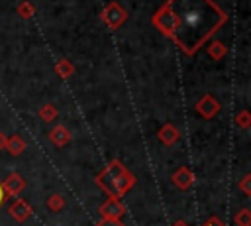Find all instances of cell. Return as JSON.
<instances>
[{
	"label": "cell",
	"instance_id": "20",
	"mask_svg": "<svg viewBox=\"0 0 251 226\" xmlns=\"http://www.w3.org/2000/svg\"><path fill=\"white\" fill-rule=\"evenodd\" d=\"M96 226H124L122 220H106V218H100Z\"/></svg>",
	"mask_w": 251,
	"mask_h": 226
},
{
	"label": "cell",
	"instance_id": "2",
	"mask_svg": "<svg viewBox=\"0 0 251 226\" xmlns=\"http://www.w3.org/2000/svg\"><path fill=\"white\" fill-rule=\"evenodd\" d=\"M96 185L110 197V198H122L126 197L133 185H135V175L120 161V159H112L96 177H94Z\"/></svg>",
	"mask_w": 251,
	"mask_h": 226
},
{
	"label": "cell",
	"instance_id": "15",
	"mask_svg": "<svg viewBox=\"0 0 251 226\" xmlns=\"http://www.w3.org/2000/svg\"><path fill=\"white\" fill-rule=\"evenodd\" d=\"M45 204H47V208H49L51 212H59V210H63V206H65V198H63V195L53 193L51 197H47Z\"/></svg>",
	"mask_w": 251,
	"mask_h": 226
},
{
	"label": "cell",
	"instance_id": "6",
	"mask_svg": "<svg viewBox=\"0 0 251 226\" xmlns=\"http://www.w3.org/2000/svg\"><path fill=\"white\" fill-rule=\"evenodd\" d=\"M8 214H10V218L16 220V222H25V220L33 214V208H31V204H29L27 200L16 198V200L8 206Z\"/></svg>",
	"mask_w": 251,
	"mask_h": 226
},
{
	"label": "cell",
	"instance_id": "13",
	"mask_svg": "<svg viewBox=\"0 0 251 226\" xmlns=\"http://www.w3.org/2000/svg\"><path fill=\"white\" fill-rule=\"evenodd\" d=\"M55 71H57V75L61 77V79H69L73 73H75V67H73V63L69 61V59H59L57 61V65H55Z\"/></svg>",
	"mask_w": 251,
	"mask_h": 226
},
{
	"label": "cell",
	"instance_id": "16",
	"mask_svg": "<svg viewBox=\"0 0 251 226\" xmlns=\"http://www.w3.org/2000/svg\"><path fill=\"white\" fill-rule=\"evenodd\" d=\"M235 226H251V210L249 208H241L235 216H233Z\"/></svg>",
	"mask_w": 251,
	"mask_h": 226
},
{
	"label": "cell",
	"instance_id": "4",
	"mask_svg": "<svg viewBox=\"0 0 251 226\" xmlns=\"http://www.w3.org/2000/svg\"><path fill=\"white\" fill-rule=\"evenodd\" d=\"M98 214L106 220H122L126 214V206L120 198H106L100 206H98Z\"/></svg>",
	"mask_w": 251,
	"mask_h": 226
},
{
	"label": "cell",
	"instance_id": "3",
	"mask_svg": "<svg viewBox=\"0 0 251 226\" xmlns=\"http://www.w3.org/2000/svg\"><path fill=\"white\" fill-rule=\"evenodd\" d=\"M100 18H102V22H104L110 29H118V28H122V26L126 24L127 12H126V8H124L120 2H110V4L102 10Z\"/></svg>",
	"mask_w": 251,
	"mask_h": 226
},
{
	"label": "cell",
	"instance_id": "11",
	"mask_svg": "<svg viewBox=\"0 0 251 226\" xmlns=\"http://www.w3.org/2000/svg\"><path fill=\"white\" fill-rule=\"evenodd\" d=\"M6 151H8L10 155H14V157L20 155V153H24V151H25V141H24V138L18 136V134L10 136L8 141H6Z\"/></svg>",
	"mask_w": 251,
	"mask_h": 226
},
{
	"label": "cell",
	"instance_id": "7",
	"mask_svg": "<svg viewBox=\"0 0 251 226\" xmlns=\"http://www.w3.org/2000/svg\"><path fill=\"white\" fill-rule=\"evenodd\" d=\"M171 183H173L176 189H180V191H188V189L194 185V173H192L186 165H182V167H178V169L171 175Z\"/></svg>",
	"mask_w": 251,
	"mask_h": 226
},
{
	"label": "cell",
	"instance_id": "22",
	"mask_svg": "<svg viewBox=\"0 0 251 226\" xmlns=\"http://www.w3.org/2000/svg\"><path fill=\"white\" fill-rule=\"evenodd\" d=\"M6 141H8V136L0 132V149H6Z\"/></svg>",
	"mask_w": 251,
	"mask_h": 226
},
{
	"label": "cell",
	"instance_id": "12",
	"mask_svg": "<svg viewBox=\"0 0 251 226\" xmlns=\"http://www.w3.org/2000/svg\"><path fill=\"white\" fill-rule=\"evenodd\" d=\"M206 51H208V57H212L214 61H220V59H224L227 55V47L222 41H218V39L210 41L208 47H206Z\"/></svg>",
	"mask_w": 251,
	"mask_h": 226
},
{
	"label": "cell",
	"instance_id": "24",
	"mask_svg": "<svg viewBox=\"0 0 251 226\" xmlns=\"http://www.w3.org/2000/svg\"><path fill=\"white\" fill-rule=\"evenodd\" d=\"M173 226H188V224H186V222H184V220H176V222H175V224H173Z\"/></svg>",
	"mask_w": 251,
	"mask_h": 226
},
{
	"label": "cell",
	"instance_id": "19",
	"mask_svg": "<svg viewBox=\"0 0 251 226\" xmlns=\"http://www.w3.org/2000/svg\"><path fill=\"white\" fill-rule=\"evenodd\" d=\"M239 189L243 191V195H245V197H249V195H251V175H249V173L239 181Z\"/></svg>",
	"mask_w": 251,
	"mask_h": 226
},
{
	"label": "cell",
	"instance_id": "17",
	"mask_svg": "<svg viewBox=\"0 0 251 226\" xmlns=\"http://www.w3.org/2000/svg\"><path fill=\"white\" fill-rule=\"evenodd\" d=\"M235 124H237L241 130H247V128L251 126V114H249V110L237 112V114H235Z\"/></svg>",
	"mask_w": 251,
	"mask_h": 226
},
{
	"label": "cell",
	"instance_id": "14",
	"mask_svg": "<svg viewBox=\"0 0 251 226\" xmlns=\"http://www.w3.org/2000/svg\"><path fill=\"white\" fill-rule=\"evenodd\" d=\"M37 114H39V118H41L45 124H49V122H55V120H57V114H59V112H57L55 104H49V102H47V104H43V106L39 108Z\"/></svg>",
	"mask_w": 251,
	"mask_h": 226
},
{
	"label": "cell",
	"instance_id": "10",
	"mask_svg": "<svg viewBox=\"0 0 251 226\" xmlns=\"http://www.w3.org/2000/svg\"><path fill=\"white\" fill-rule=\"evenodd\" d=\"M71 130L67 128V126H63V124H59V126H55V128H51V132H49V140L57 145V147H63V145H67L69 141H71Z\"/></svg>",
	"mask_w": 251,
	"mask_h": 226
},
{
	"label": "cell",
	"instance_id": "1",
	"mask_svg": "<svg viewBox=\"0 0 251 226\" xmlns=\"http://www.w3.org/2000/svg\"><path fill=\"white\" fill-rule=\"evenodd\" d=\"M171 39L184 55H196L227 22V12L214 0H167Z\"/></svg>",
	"mask_w": 251,
	"mask_h": 226
},
{
	"label": "cell",
	"instance_id": "23",
	"mask_svg": "<svg viewBox=\"0 0 251 226\" xmlns=\"http://www.w3.org/2000/svg\"><path fill=\"white\" fill-rule=\"evenodd\" d=\"M4 200H6V193H4V189H2V183H0V206L4 204Z\"/></svg>",
	"mask_w": 251,
	"mask_h": 226
},
{
	"label": "cell",
	"instance_id": "21",
	"mask_svg": "<svg viewBox=\"0 0 251 226\" xmlns=\"http://www.w3.org/2000/svg\"><path fill=\"white\" fill-rule=\"evenodd\" d=\"M202 226H226V224H224V222H222L218 216H210V218H208V220H206Z\"/></svg>",
	"mask_w": 251,
	"mask_h": 226
},
{
	"label": "cell",
	"instance_id": "8",
	"mask_svg": "<svg viewBox=\"0 0 251 226\" xmlns=\"http://www.w3.org/2000/svg\"><path fill=\"white\" fill-rule=\"evenodd\" d=\"M2 189L6 193V197H18L24 189H25V179L20 173H10L4 181H2Z\"/></svg>",
	"mask_w": 251,
	"mask_h": 226
},
{
	"label": "cell",
	"instance_id": "18",
	"mask_svg": "<svg viewBox=\"0 0 251 226\" xmlns=\"http://www.w3.org/2000/svg\"><path fill=\"white\" fill-rule=\"evenodd\" d=\"M33 12H35V6L31 4V2H27V0H24V2H20V6H18V14L22 16V18H31L33 16Z\"/></svg>",
	"mask_w": 251,
	"mask_h": 226
},
{
	"label": "cell",
	"instance_id": "9",
	"mask_svg": "<svg viewBox=\"0 0 251 226\" xmlns=\"http://www.w3.org/2000/svg\"><path fill=\"white\" fill-rule=\"evenodd\" d=\"M157 138H159V141L165 143V145H175V143L180 140V132H178V128H176L175 124L167 122V124H163L161 130L157 132Z\"/></svg>",
	"mask_w": 251,
	"mask_h": 226
},
{
	"label": "cell",
	"instance_id": "5",
	"mask_svg": "<svg viewBox=\"0 0 251 226\" xmlns=\"http://www.w3.org/2000/svg\"><path fill=\"white\" fill-rule=\"evenodd\" d=\"M196 112L204 118V120H212L220 110H222V104L218 102V98H214L212 94H204L198 102H196Z\"/></svg>",
	"mask_w": 251,
	"mask_h": 226
}]
</instances>
